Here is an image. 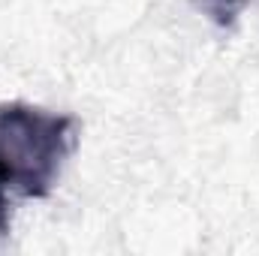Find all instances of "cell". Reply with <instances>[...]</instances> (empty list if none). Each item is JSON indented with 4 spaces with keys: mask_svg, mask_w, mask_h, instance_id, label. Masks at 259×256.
I'll list each match as a JSON object with an SVG mask.
<instances>
[{
    "mask_svg": "<svg viewBox=\"0 0 259 256\" xmlns=\"http://www.w3.org/2000/svg\"><path fill=\"white\" fill-rule=\"evenodd\" d=\"M196 3H199V9H202L211 21H217L220 27H229V24L238 18L241 6H244V0H196Z\"/></svg>",
    "mask_w": 259,
    "mask_h": 256,
    "instance_id": "2",
    "label": "cell"
},
{
    "mask_svg": "<svg viewBox=\"0 0 259 256\" xmlns=\"http://www.w3.org/2000/svg\"><path fill=\"white\" fill-rule=\"evenodd\" d=\"M6 229H9V202H6V196L0 190V238L6 235Z\"/></svg>",
    "mask_w": 259,
    "mask_h": 256,
    "instance_id": "3",
    "label": "cell"
},
{
    "mask_svg": "<svg viewBox=\"0 0 259 256\" xmlns=\"http://www.w3.org/2000/svg\"><path fill=\"white\" fill-rule=\"evenodd\" d=\"M75 121L27 103L0 106V184L21 196H49L72 151Z\"/></svg>",
    "mask_w": 259,
    "mask_h": 256,
    "instance_id": "1",
    "label": "cell"
}]
</instances>
